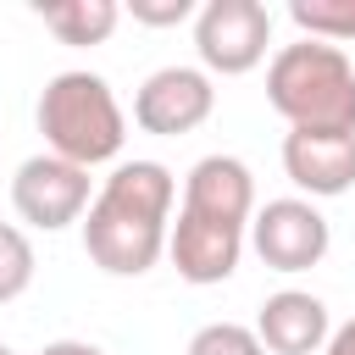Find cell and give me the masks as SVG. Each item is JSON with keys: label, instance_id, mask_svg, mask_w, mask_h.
Listing matches in <instances>:
<instances>
[{"label": "cell", "instance_id": "ac0fdd59", "mask_svg": "<svg viewBox=\"0 0 355 355\" xmlns=\"http://www.w3.org/2000/svg\"><path fill=\"white\" fill-rule=\"evenodd\" d=\"M39 355H105V349H94V344H83V338H55V344H44Z\"/></svg>", "mask_w": 355, "mask_h": 355}, {"label": "cell", "instance_id": "277c9868", "mask_svg": "<svg viewBox=\"0 0 355 355\" xmlns=\"http://www.w3.org/2000/svg\"><path fill=\"white\" fill-rule=\"evenodd\" d=\"M266 44H272V11L261 0H205L194 17V50L205 72L239 78L266 61Z\"/></svg>", "mask_w": 355, "mask_h": 355}, {"label": "cell", "instance_id": "3957f363", "mask_svg": "<svg viewBox=\"0 0 355 355\" xmlns=\"http://www.w3.org/2000/svg\"><path fill=\"white\" fill-rule=\"evenodd\" d=\"M39 133L50 144V155L89 172V166L122 155L128 116L100 72H55L39 94Z\"/></svg>", "mask_w": 355, "mask_h": 355}, {"label": "cell", "instance_id": "2e32d148", "mask_svg": "<svg viewBox=\"0 0 355 355\" xmlns=\"http://www.w3.org/2000/svg\"><path fill=\"white\" fill-rule=\"evenodd\" d=\"M128 11H133V22H144V28H178V22L200 17L194 0H133Z\"/></svg>", "mask_w": 355, "mask_h": 355}, {"label": "cell", "instance_id": "9a60e30c", "mask_svg": "<svg viewBox=\"0 0 355 355\" xmlns=\"http://www.w3.org/2000/svg\"><path fill=\"white\" fill-rule=\"evenodd\" d=\"M183 355H266V344L255 338V327L244 322H205Z\"/></svg>", "mask_w": 355, "mask_h": 355}, {"label": "cell", "instance_id": "7c38bea8", "mask_svg": "<svg viewBox=\"0 0 355 355\" xmlns=\"http://www.w3.org/2000/svg\"><path fill=\"white\" fill-rule=\"evenodd\" d=\"M33 11H39V22H44L61 44H78V50L105 44L111 28L122 22V6H116V0H50V6L39 0Z\"/></svg>", "mask_w": 355, "mask_h": 355}, {"label": "cell", "instance_id": "6da1fadb", "mask_svg": "<svg viewBox=\"0 0 355 355\" xmlns=\"http://www.w3.org/2000/svg\"><path fill=\"white\" fill-rule=\"evenodd\" d=\"M172 194L178 183L161 161H122L83 216V255L111 277H144L166 255Z\"/></svg>", "mask_w": 355, "mask_h": 355}, {"label": "cell", "instance_id": "5b68a950", "mask_svg": "<svg viewBox=\"0 0 355 355\" xmlns=\"http://www.w3.org/2000/svg\"><path fill=\"white\" fill-rule=\"evenodd\" d=\"M11 205H17V216L28 227H44V233L72 227L94 205L89 200V172L72 166V161H61V155H50V150L28 155L17 166V178H11Z\"/></svg>", "mask_w": 355, "mask_h": 355}, {"label": "cell", "instance_id": "8992f818", "mask_svg": "<svg viewBox=\"0 0 355 355\" xmlns=\"http://www.w3.org/2000/svg\"><path fill=\"white\" fill-rule=\"evenodd\" d=\"M250 244L272 272H311L327 255L333 233L311 200H266L250 216Z\"/></svg>", "mask_w": 355, "mask_h": 355}, {"label": "cell", "instance_id": "5bb4252c", "mask_svg": "<svg viewBox=\"0 0 355 355\" xmlns=\"http://www.w3.org/2000/svg\"><path fill=\"white\" fill-rule=\"evenodd\" d=\"M28 283H33V244H28L22 227L0 222V305L28 294Z\"/></svg>", "mask_w": 355, "mask_h": 355}, {"label": "cell", "instance_id": "7a4b0ae2", "mask_svg": "<svg viewBox=\"0 0 355 355\" xmlns=\"http://www.w3.org/2000/svg\"><path fill=\"white\" fill-rule=\"evenodd\" d=\"M266 100L288 128L355 133V61L327 39L283 44L266 67Z\"/></svg>", "mask_w": 355, "mask_h": 355}, {"label": "cell", "instance_id": "ba28073f", "mask_svg": "<svg viewBox=\"0 0 355 355\" xmlns=\"http://www.w3.org/2000/svg\"><path fill=\"white\" fill-rule=\"evenodd\" d=\"M189 216L205 222H227V227H250L255 216V178L239 155H200L183 178V205Z\"/></svg>", "mask_w": 355, "mask_h": 355}, {"label": "cell", "instance_id": "8fae6325", "mask_svg": "<svg viewBox=\"0 0 355 355\" xmlns=\"http://www.w3.org/2000/svg\"><path fill=\"white\" fill-rule=\"evenodd\" d=\"M255 338L272 349V355H316L327 349L333 338V322H327V305L305 288H283L261 305L255 316Z\"/></svg>", "mask_w": 355, "mask_h": 355}, {"label": "cell", "instance_id": "30bf717a", "mask_svg": "<svg viewBox=\"0 0 355 355\" xmlns=\"http://www.w3.org/2000/svg\"><path fill=\"white\" fill-rule=\"evenodd\" d=\"M283 172L311 194V200H333L355 183V133H311V128H288L283 139Z\"/></svg>", "mask_w": 355, "mask_h": 355}, {"label": "cell", "instance_id": "52a82bcc", "mask_svg": "<svg viewBox=\"0 0 355 355\" xmlns=\"http://www.w3.org/2000/svg\"><path fill=\"white\" fill-rule=\"evenodd\" d=\"M211 111H216V89H211V72L200 67H161L133 94V122L155 139L194 133Z\"/></svg>", "mask_w": 355, "mask_h": 355}, {"label": "cell", "instance_id": "4fadbf2b", "mask_svg": "<svg viewBox=\"0 0 355 355\" xmlns=\"http://www.w3.org/2000/svg\"><path fill=\"white\" fill-rule=\"evenodd\" d=\"M288 17L305 39H327V44L355 39V0H294Z\"/></svg>", "mask_w": 355, "mask_h": 355}, {"label": "cell", "instance_id": "d6986e66", "mask_svg": "<svg viewBox=\"0 0 355 355\" xmlns=\"http://www.w3.org/2000/svg\"><path fill=\"white\" fill-rule=\"evenodd\" d=\"M0 355H11V349H6V344H0Z\"/></svg>", "mask_w": 355, "mask_h": 355}, {"label": "cell", "instance_id": "e0dca14e", "mask_svg": "<svg viewBox=\"0 0 355 355\" xmlns=\"http://www.w3.org/2000/svg\"><path fill=\"white\" fill-rule=\"evenodd\" d=\"M322 355H355V316H349L344 327H333V338H327Z\"/></svg>", "mask_w": 355, "mask_h": 355}, {"label": "cell", "instance_id": "9c48e42d", "mask_svg": "<svg viewBox=\"0 0 355 355\" xmlns=\"http://www.w3.org/2000/svg\"><path fill=\"white\" fill-rule=\"evenodd\" d=\"M166 255H172V266H178L183 283H200V288L205 283H227L239 272V255H244V227L178 211V222L166 233Z\"/></svg>", "mask_w": 355, "mask_h": 355}]
</instances>
